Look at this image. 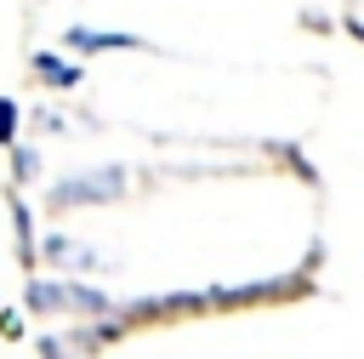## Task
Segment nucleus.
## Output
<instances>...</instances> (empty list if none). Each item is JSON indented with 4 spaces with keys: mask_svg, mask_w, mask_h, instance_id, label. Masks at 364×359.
I'll return each instance as SVG.
<instances>
[{
    "mask_svg": "<svg viewBox=\"0 0 364 359\" xmlns=\"http://www.w3.org/2000/svg\"><path fill=\"white\" fill-rule=\"evenodd\" d=\"M34 74H40L46 85H57V91L80 85V68H74V63H63V57H51V51H40V57H34Z\"/></svg>",
    "mask_w": 364,
    "mask_h": 359,
    "instance_id": "obj_3",
    "label": "nucleus"
},
{
    "mask_svg": "<svg viewBox=\"0 0 364 359\" xmlns=\"http://www.w3.org/2000/svg\"><path fill=\"white\" fill-rule=\"evenodd\" d=\"M74 51H119V46H142L136 34H97V28H68Z\"/></svg>",
    "mask_w": 364,
    "mask_h": 359,
    "instance_id": "obj_2",
    "label": "nucleus"
},
{
    "mask_svg": "<svg viewBox=\"0 0 364 359\" xmlns=\"http://www.w3.org/2000/svg\"><path fill=\"white\" fill-rule=\"evenodd\" d=\"M34 165H40L34 148H17V177H34Z\"/></svg>",
    "mask_w": 364,
    "mask_h": 359,
    "instance_id": "obj_6",
    "label": "nucleus"
},
{
    "mask_svg": "<svg viewBox=\"0 0 364 359\" xmlns=\"http://www.w3.org/2000/svg\"><path fill=\"white\" fill-rule=\"evenodd\" d=\"M46 256H51V262H74V268H102L97 251H85V245H74V239H63V234L46 239Z\"/></svg>",
    "mask_w": 364,
    "mask_h": 359,
    "instance_id": "obj_4",
    "label": "nucleus"
},
{
    "mask_svg": "<svg viewBox=\"0 0 364 359\" xmlns=\"http://www.w3.org/2000/svg\"><path fill=\"white\" fill-rule=\"evenodd\" d=\"M114 194H125V171H85V177H74V182H57L51 188V205H85V199H114Z\"/></svg>",
    "mask_w": 364,
    "mask_h": 359,
    "instance_id": "obj_1",
    "label": "nucleus"
},
{
    "mask_svg": "<svg viewBox=\"0 0 364 359\" xmlns=\"http://www.w3.org/2000/svg\"><path fill=\"white\" fill-rule=\"evenodd\" d=\"M11 137H17V103L0 97V142H11Z\"/></svg>",
    "mask_w": 364,
    "mask_h": 359,
    "instance_id": "obj_5",
    "label": "nucleus"
}]
</instances>
